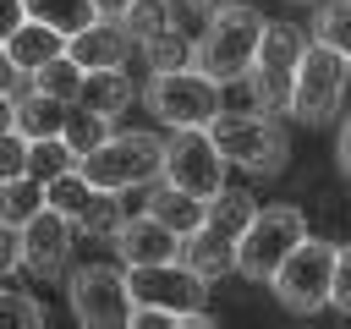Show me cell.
<instances>
[{
    "mask_svg": "<svg viewBox=\"0 0 351 329\" xmlns=\"http://www.w3.org/2000/svg\"><path fill=\"white\" fill-rule=\"evenodd\" d=\"M263 22H269V16L247 11V5L219 11V16L203 27V38L192 44V71L208 77V82H219V88L236 82V77H247V66H252V55H258V38H263Z\"/></svg>",
    "mask_w": 351,
    "mask_h": 329,
    "instance_id": "1",
    "label": "cell"
},
{
    "mask_svg": "<svg viewBox=\"0 0 351 329\" xmlns=\"http://www.w3.org/2000/svg\"><path fill=\"white\" fill-rule=\"evenodd\" d=\"M159 159H165V137H154V132H110L93 154L77 159V175L93 192H126V186L154 181Z\"/></svg>",
    "mask_w": 351,
    "mask_h": 329,
    "instance_id": "2",
    "label": "cell"
},
{
    "mask_svg": "<svg viewBox=\"0 0 351 329\" xmlns=\"http://www.w3.org/2000/svg\"><path fill=\"white\" fill-rule=\"evenodd\" d=\"M208 143H214V154L225 159V164H241V170H252V175H274V170H285V154H291V143H285V132H280V121L274 115H214L208 126Z\"/></svg>",
    "mask_w": 351,
    "mask_h": 329,
    "instance_id": "3",
    "label": "cell"
},
{
    "mask_svg": "<svg viewBox=\"0 0 351 329\" xmlns=\"http://www.w3.org/2000/svg\"><path fill=\"white\" fill-rule=\"evenodd\" d=\"M296 241H307V219L296 214V208H285V203H274V208H258L252 219H247V230L236 236V269L247 274V280H274V269L296 252Z\"/></svg>",
    "mask_w": 351,
    "mask_h": 329,
    "instance_id": "4",
    "label": "cell"
},
{
    "mask_svg": "<svg viewBox=\"0 0 351 329\" xmlns=\"http://www.w3.org/2000/svg\"><path fill=\"white\" fill-rule=\"evenodd\" d=\"M307 38L296 22H263V38H258V55L247 66L252 77V99L263 110H291V82H296V60H302Z\"/></svg>",
    "mask_w": 351,
    "mask_h": 329,
    "instance_id": "5",
    "label": "cell"
},
{
    "mask_svg": "<svg viewBox=\"0 0 351 329\" xmlns=\"http://www.w3.org/2000/svg\"><path fill=\"white\" fill-rule=\"evenodd\" d=\"M346 77H351V66H346L335 49H324V44L313 38V44L302 49V60H296L291 115H296V121H307V126H329V121H335V110H340Z\"/></svg>",
    "mask_w": 351,
    "mask_h": 329,
    "instance_id": "6",
    "label": "cell"
},
{
    "mask_svg": "<svg viewBox=\"0 0 351 329\" xmlns=\"http://www.w3.org/2000/svg\"><path fill=\"white\" fill-rule=\"evenodd\" d=\"M71 313L82 329H132V291H126V274L110 269V263H88V269H71Z\"/></svg>",
    "mask_w": 351,
    "mask_h": 329,
    "instance_id": "7",
    "label": "cell"
},
{
    "mask_svg": "<svg viewBox=\"0 0 351 329\" xmlns=\"http://www.w3.org/2000/svg\"><path fill=\"white\" fill-rule=\"evenodd\" d=\"M148 110H154L165 126H176V132H186V126L203 132V126L219 115V82L197 77L192 66H181V71H154V82H148Z\"/></svg>",
    "mask_w": 351,
    "mask_h": 329,
    "instance_id": "8",
    "label": "cell"
},
{
    "mask_svg": "<svg viewBox=\"0 0 351 329\" xmlns=\"http://www.w3.org/2000/svg\"><path fill=\"white\" fill-rule=\"evenodd\" d=\"M159 175H165V186H176V192H186L197 203H208V197L225 192V159L214 154L208 132H197V126H186V132H176L165 143Z\"/></svg>",
    "mask_w": 351,
    "mask_h": 329,
    "instance_id": "9",
    "label": "cell"
},
{
    "mask_svg": "<svg viewBox=\"0 0 351 329\" xmlns=\"http://www.w3.org/2000/svg\"><path fill=\"white\" fill-rule=\"evenodd\" d=\"M329 269H335V247H324V241H296V252L274 269V296H280V307L285 313H318L324 302H329Z\"/></svg>",
    "mask_w": 351,
    "mask_h": 329,
    "instance_id": "10",
    "label": "cell"
},
{
    "mask_svg": "<svg viewBox=\"0 0 351 329\" xmlns=\"http://www.w3.org/2000/svg\"><path fill=\"white\" fill-rule=\"evenodd\" d=\"M126 291H132V307H143V313H203V302H208V280H197L181 258L132 269Z\"/></svg>",
    "mask_w": 351,
    "mask_h": 329,
    "instance_id": "11",
    "label": "cell"
},
{
    "mask_svg": "<svg viewBox=\"0 0 351 329\" xmlns=\"http://www.w3.org/2000/svg\"><path fill=\"white\" fill-rule=\"evenodd\" d=\"M66 252H71V219H60L55 208H38L22 225V263L33 274H60Z\"/></svg>",
    "mask_w": 351,
    "mask_h": 329,
    "instance_id": "12",
    "label": "cell"
},
{
    "mask_svg": "<svg viewBox=\"0 0 351 329\" xmlns=\"http://www.w3.org/2000/svg\"><path fill=\"white\" fill-rule=\"evenodd\" d=\"M115 252H121L126 269H154V263H176L181 258V236H170L159 219L137 214V219H126L115 230Z\"/></svg>",
    "mask_w": 351,
    "mask_h": 329,
    "instance_id": "13",
    "label": "cell"
},
{
    "mask_svg": "<svg viewBox=\"0 0 351 329\" xmlns=\"http://www.w3.org/2000/svg\"><path fill=\"white\" fill-rule=\"evenodd\" d=\"M126 49H132V38L121 33V22H93L88 33H77V38H66V60L88 77V71H121L126 66Z\"/></svg>",
    "mask_w": 351,
    "mask_h": 329,
    "instance_id": "14",
    "label": "cell"
},
{
    "mask_svg": "<svg viewBox=\"0 0 351 329\" xmlns=\"http://www.w3.org/2000/svg\"><path fill=\"white\" fill-rule=\"evenodd\" d=\"M60 55H66V38L49 33V27H38V22H22V27L5 38V60H11L16 77H33L38 66H49V60H60Z\"/></svg>",
    "mask_w": 351,
    "mask_h": 329,
    "instance_id": "15",
    "label": "cell"
},
{
    "mask_svg": "<svg viewBox=\"0 0 351 329\" xmlns=\"http://www.w3.org/2000/svg\"><path fill=\"white\" fill-rule=\"evenodd\" d=\"M22 16L49 27V33H60V38H77V33H88L99 22L93 0H22Z\"/></svg>",
    "mask_w": 351,
    "mask_h": 329,
    "instance_id": "16",
    "label": "cell"
},
{
    "mask_svg": "<svg viewBox=\"0 0 351 329\" xmlns=\"http://www.w3.org/2000/svg\"><path fill=\"white\" fill-rule=\"evenodd\" d=\"M258 214V203L247 197V192H236V186H225L219 197H208L203 203V225L197 230H208V236H219V241H236L241 230H247V219Z\"/></svg>",
    "mask_w": 351,
    "mask_h": 329,
    "instance_id": "17",
    "label": "cell"
},
{
    "mask_svg": "<svg viewBox=\"0 0 351 329\" xmlns=\"http://www.w3.org/2000/svg\"><path fill=\"white\" fill-rule=\"evenodd\" d=\"M148 219H159L170 236L186 241V236L203 225V203L186 197V192H176V186H154V192H148Z\"/></svg>",
    "mask_w": 351,
    "mask_h": 329,
    "instance_id": "18",
    "label": "cell"
},
{
    "mask_svg": "<svg viewBox=\"0 0 351 329\" xmlns=\"http://www.w3.org/2000/svg\"><path fill=\"white\" fill-rule=\"evenodd\" d=\"M181 263H186L197 280H219V274L236 269V241H219V236H208V230H192V236L181 241Z\"/></svg>",
    "mask_w": 351,
    "mask_h": 329,
    "instance_id": "19",
    "label": "cell"
},
{
    "mask_svg": "<svg viewBox=\"0 0 351 329\" xmlns=\"http://www.w3.org/2000/svg\"><path fill=\"white\" fill-rule=\"evenodd\" d=\"M126 99H132L126 71H88V77H82V93H77V110H93V115L115 121V115L126 110Z\"/></svg>",
    "mask_w": 351,
    "mask_h": 329,
    "instance_id": "20",
    "label": "cell"
},
{
    "mask_svg": "<svg viewBox=\"0 0 351 329\" xmlns=\"http://www.w3.org/2000/svg\"><path fill=\"white\" fill-rule=\"evenodd\" d=\"M71 104H55V99H38V93H16V137L27 143H44V137H60Z\"/></svg>",
    "mask_w": 351,
    "mask_h": 329,
    "instance_id": "21",
    "label": "cell"
},
{
    "mask_svg": "<svg viewBox=\"0 0 351 329\" xmlns=\"http://www.w3.org/2000/svg\"><path fill=\"white\" fill-rule=\"evenodd\" d=\"M93 203H99V192H93V186H88L77 170H66V175L44 181V208H55V214H60V219H71V225H77V219H82Z\"/></svg>",
    "mask_w": 351,
    "mask_h": 329,
    "instance_id": "22",
    "label": "cell"
},
{
    "mask_svg": "<svg viewBox=\"0 0 351 329\" xmlns=\"http://www.w3.org/2000/svg\"><path fill=\"white\" fill-rule=\"evenodd\" d=\"M27 93L55 99V104H77V93H82V71L60 55V60H49V66H38V71L27 77Z\"/></svg>",
    "mask_w": 351,
    "mask_h": 329,
    "instance_id": "23",
    "label": "cell"
},
{
    "mask_svg": "<svg viewBox=\"0 0 351 329\" xmlns=\"http://www.w3.org/2000/svg\"><path fill=\"white\" fill-rule=\"evenodd\" d=\"M66 170H77V154L60 143V137H44V143H27V181H55V175H66Z\"/></svg>",
    "mask_w": 351,
    "mask_h": 329,
    "instance_id": "24",
    "label": "cell"
},
{
    "mask_svg": "<svg viewBox=\"0 0 351 329\" xmlns=\"http://www.w3.org/2000/svg\"><path fill=\"white\" fill-rule=\"evenodd\" d=\"M115 22H121V33H126L132 44H148L154 33L176 27V22H170V11H165V0H132V5H126Z\"/></svg>",
    "mask_w": 351,
    "mask_h": 329,
    "instance_id": "25",
    "label": "cell"
},
{
    "mask_svg": "<svg viewBox=\"0 0 351 329\" xmlns=\"http://www.w3.org/2000/svg\"><path fill=\"white\" fill-rule=\"evenodd\" d=\"M104 137H110V121L93 115V110H77V104H71V115H66V126H60V143L82 159V154H93Z\"/></svg>",
    "mask_w": 351,
    "mask_h": 329,
    "instance_id": "26",
    "label": "cell"
},
{
    "mask_svg": "<svg viewBox=\"0 0 351 329\" xmlns=\"http://www.w3.org/2000/svg\"><path fill=\"white\" fill-rule=\"evenodd\" d=\"M313 33H318V44H324V49H335V55L351 66V5H346V0L324 5V11H318V22H313Z\"/></svg>",
    "mask_w": 351,
    "mask_h": 329,
    "instance_id": "27",
    "label": "cell"
},
{
    "mask_svg": "<svg viewBox=\"0 0 351 329\" xmlns=\"http://www.w3.org/2000/svg\"><path fill=\"white\" fill-rule=\"evenodd\" d=\"M38 208H44V186H38V181H11V186H0V219H5V225L22 230Z\"/></svg>",
    "mask_w": 351,
    "mask_h": 329,
    "instance_id": "28",
    "label": "cell"
},
{
    "mask_svg": "<svg viewBox=\"0 0 351 329\" xmlns=\"http://www.w3.org/2000/svg\"><path fill=\"white\" fill-rule=\"evenodd\" d=\"M143 55H148V66H154V71H181L192 49H186V38H181L176 27H165V33H154V38L143 44Z\"/></svg>",
    "mask_w": 351,
    "mask_h": 329,
    "instance_id": "29",
    "label": "cell"
},
{
    "mask_svg": "<svg viewBox=\"0 0 351 329\" xmlns=\"http://www.w3.org/2000/svg\"><path fill=\"white\" fill-rule=\"evenodd\" d=\"M0 329H44V307L22 291H0Z\"/></svg>",
    "mask_w": 351,
    "mask_h": 329,
    "instance_id": "30",
    "label": "cell"
},
{
    "mask_svg": "<svg viewBox=\"0 0 351 329\" xmlns=\"http://www.w3.org/2000/svg\"><path fill=\"white\" fill-rule=\"evenodd\" d=\"M77 225H82L88 236H104V241H115V230L126 225V214H121V203H115L110 192H99V203H93V208H88Z\"/></svg>",
    "mask_w": 351,
    "mask_h": 329,
    "instance_id": "31",
    "label": "cell"
},
{
    "mask_svg": "<svg viewBox=\"0 0 351 329\" xmlns=\"http://www.w3.org/2000/svg\"><path fill=\"white\" fill-rule=\"evenodd\" d=\"M11 181H27V137L0 132V186H11Z\"/></svg>",
    "mask_w": 351,
    "mask_h": 329,
    "instance_id": "32",
    "label": "cell"
},
{
    "mask_svg": "<svg viewBox=\"0 0 351 329\" xmlns=\"http://www.w3.org/2000/svg\"><path fill=\"white\" fill-rule=\"evenodd\" d=\"M132 329H219L214 318H203V313H132Z\"/></svg>",
    "mask_w": 351,
    "mask_h": 329,
    "instance_id": "33",
    "label": "cell"
},
{
    "mask_svg": "<svg viewBox=\"0 0 351 329\" xmlns=\"http://www.w3.org/2000/svg\"><path fill=\"white\" fill-rule=\"evenodd\" d=\"M329 302L351 318V241L335 247V269H329Z\"/></svg>",
    "mask_w": 351,
    "mask_h": 329,
    "instance_id": "34",
    "label": "cell"
},
{
    "mask_svg": "<svg viewBox=\"0 0 351 329\" xmlns=\"http://www.w3.org/2000/svg\"><path fill=\"white\" fill-rule=\"evenodd\" d=\"M16 263H22V230L0 219V274H11Z\"/></svg>",
    "mask_w": 351,
    "mask_h": 329,
    "instance_id": "35",
    "label": "cell"
},
{
    "mask_svg": "<svg viewBox=\"0 0 351 329\" xmlns=\"http://www.w3.org/2000/svg\"><path fill=\"white\" fill-rule=\"evenodd\" d=\"M22 22H27V16H22V0H0V44H5Z\"/></svg>",
    "mask_w": 351,
    "mask_h": 329,
    "instance_id": "36",
    "label": "cell"
},
{
    "mask_svg": "<svg viewBox=\"0 0 351 329\" xmlns=\"http://www.w3.org/2000/svg\"><path fill=\"white\" fill-rule=\"evenodd\" d=\"M0 132H16V93H0Z\"/></svg>",
    "mask_w": 351,
    "mask_h": 329,
    "instance_id": "37",
    "label": "cell"
},
{
    "mask_svg": "<svg viewBox=\"0 0 351 329\" xmlns=\"http://www.w3.org/2000/svg\"><path fill=\"white\" fill-rule=\"evenodd\" d=\"M335 159H340V170L351 175V121L340 126V143H335Z\"/></svg>",
    "mask_w": 351,
    "mask_h": 329,
    "instance_id": "38",
    "label": "cell"
},
{
    "mask_svg": "<svg viewBox=\"0 0 351 329\" xmlns=\"http://www.w3.org/2000/svg\"><path fill=\"white\" fill-rule=\"evenodd\" d=\"M16 71H11V60H5V44H0V93H16Z\"/></svg>",
    "mask_w": 351,
    "mask_h": 329,
    "instance_id": "39",
    "label": "cell"
},
{
    "mask_svg": "<svg viewBox=\"0 0 351 329\" xmlns=\"http://www.w3.org/2000/svg\"><path fill=\"white\" fill-rule=\"evenodd\" d=\"M126 5H132V0H93V11H99V22H104V16H110V22H115V16H121V11H126Z\"/></svg>",
    "mask_w": 351,
    "mask_h": 329,
    "instance_id": "40",
    "label": "cell"
},
{
    "mask_svg": "<svg viewBox=\"0 0 351 329\" xmlns=\"http://www.w3.org/2000/svg\"><path fill=\"white\" fill-rule=\"evenodd\" d=\"M192 5H197V11H208V16H219V11H230L236 0H192Z\"/></svg>",
    "mask_w": 351,
    "mask_h": 329,
    "instance_id": "41",
    "label": "cell"
},
{
    "mask_svg": "<svg viewBox=\"0 0 351 329\" xmlns=\"http://www.w3.org/2000/svg\"><path fill=\"white\" fill-rule=\"evenodd\" d=\"M346 5H351V0H346Z\"/></svg>",
    "mask_w": 351,
    "mask_h": 329,
    "instance_id": "42",
    "label": "cell"
}]
</instances>
